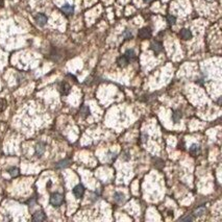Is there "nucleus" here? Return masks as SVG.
<instances>
[{
    "label": "nucleus",
    "mask_w": 222,
    "mask_h": 222,
    "mask_svg": "<svg viewBox=\"0 0 222 222\" xmlns=\"http://www.w3.org/2000/svg\"><path fill=\"white\" fill-rule=\"evenodd\" d=\"M85 191H86L85 187H83V185H80V183H79V185H77V186H75V187H74L73 194H74V196H75L76 198H81V197L83 196V194H85Z\"/></svg>",
    "instance_id": "4"
},
{
    "label": "nucleus",
    "mask_w": 222,
    "mask_h": 222,
    "mask_svg": "<svg viewBox=\"0 0 222 222\" xmlns=\"http://www.w3.org/2000/svg\"><path fill=\"white\" fill-rule=\"evenodd\" d=\"M47 20H48V19H47V16L44 15V14H42V13L37 14V15H36V17H35L36 23H37L38 25L41 26V27H43V26L46 25Z\"/></svg>",
    "instance_id": "2"
},
{
    "label": "nucleus",
    "mask_w": 222,
    "mask_h": 222,
    "mask_svg": "<svg viewBox=\"0 0 222 222\" xmlns=\"http://www.w3.org/2000/svg\"><path fill=\"white\" fill-rule=\"evenodd\" d=\"M128 63H130V61H128V58H126L125 55L120 56V58H118V60H117V64H118V66H119V67H121V68L126 67V66L128 65Z\"/></svg>",
    "instance_id": "11"
},
{
    "label": "nucleus",
    "mask_w": 222,
    "mask_h": 222,
    "mask_svg": "<svg viewBox=\"0 0 222 222\" xmlns=\"http://www.w3.org/2000/svg\"><path fill=\"white\" fill-rule=\"evenodd\" d=\"M194 220V217L191 216V215H186L183 217H180L178 219V221H193Z\"/></svg>",
    "instance_id": "21"
},
{
    "label": "nucleus",
    "mask_w": 222,
    "mask_h": 222,
    "mask_svg": "<svg viewBox=\"0 0 222 222\" xmlns=\"http://www.w3.org/2000/svg\"><path fill=\"white\" fill-rule=\"evenodd\" d=\"M33 220L37 221V222H41L46 220V215L43 211H37L35 214L33 215Z\"/></svg>",
    "instance_id": "6"
},
{
    "label": "nucleus",
    "mask_w": 222,
    "mask_h": 222,
    "mask_svg": "<svg viewBox=\"0 0 222 222\" xmlns=\"http://www.w3.org/2000/svg\"><path fill=\"white\" fill-rule=\"evenodd\" d=\"M150 48L155 54H160L163 51V46L160 42H152L150 45Z\"/></svg>",
    "instance_id": "9"
},
{
    "label": "nucleus",
    "mask_w": 222,
    "mask_h": 222,
    "mask_svg": "<svg viewBox=\"0 0 222 222\" xmlns=\"http://www.w3.org/2000/svg\"><path fill=\"white\" fill-rule=\"evenodd\" d=\"M199 150H200V147H199V145L193 144L191 147H190V152H191L192 155H197V152H199Z\"/></svg>",
    "instance_id": "18"
},
{
    "label": "nucleus",
    "mask_w": 222,
    "mask_h": 222,
    "mask_svg": "<svg viewBox=\"0 0 222 222\" xmlns=\"http://www.w3.org/2000/svg\"><path fill=\"white\" fill-rule=\"evenodd\" d=\"M62 12L67 16H72L74 14V6L73 5H70V4L66 3L62 6Z\"/></svg>",
    "instance_id": "8"
},
{
    "label": "nucleus",
    "mask_w": 222,
    "mask_h": 222,
    "mask_svg": "<svg viewBox=\"0 0 222 222\" xmlns=\"http://www.w3.org/2000/svg\"><path fill=\"white\" fill-rule=\"evenodd\" d=\"M8 172L10 173V175L12 176V177H17L20 174L19 169H18L17 167H11V168H8Z\"/></svg>",
    "instance_id": "15"
},
{
    "label": "nucleus",
    "mask_w": 222,
    "mask_h": 222,
    "mask_svg": "<svg viewBox=\"0 0 222 222\" xmlns=\"http://www.w3.org/2000/svg\"><path fill=\"white\" fill-rule=\"evenodd\" d=\"M124 55L128 58V61H133V60H135V58H136V53H135V51H133V49H128V50H126V52H125Z\"/></svg>",
    "instance_id": "16"
},
{
    "label": "nucleus",
    "mask_w": 222,
    "mask_h": 222,
    "mask_svg": "<svg viewBox=\"0 0 222 222\" xmlns=\"http://www.w3.org/2000/svg\"><path fill=\"white\" fill-rule=\"evenodd\" d=\"M2 4H3V2H2V0H0V6H2Z\"/></svg>",
    "instance_id": "26"
},
{
    "label": "nucleus",
    "mask_w": 222,
    "mask_h": 222,
    "mask_svg": "<svg viewBox=\"0 0 222 222\" xmlns=\"http://www.w3.org/2000/svg\"><path fill=\"white\" fill-rule=\"evenodd\" d=\"M205 213V208H199V209H197L195 212H194V215H195L196 217H199V216H202Z\"/></svg>",
    "instance_id": "20"
},
{
    "label": "nucleus",
    "mask_w": 222,
    "mask_h": 222,
    "mask_svg": "<svg viewBox=\"0 0 222 222\" xmlns=\"http://www.w3.org/2000/svg\"><path fill=\"white\" fill-rule=\"evenodd\" d=\"M35 203H36V199L35 198H31L30 200H29L28 205H29V207H33V205H35Z\"/></svg>",
    "instance_id": "24"
},
{
    "label": "nucleus",
    "mask_w": 222,
    "mask_h": 222,
    "mask_svg": "<svg viewBox=\"0 0 222 222\" xmlns=\"http://www.w3.org/2000/svg\"><path fill=\"white\" fill-rule=\"evenodd\" d=\"M167 21H168V23L170 24V25H174L175 22H176V18L172 15H169L168 17H167Z\"/></svg>",
    "instance_id": "22"
},
{
    "label": "nucleus",
    "mask_w": 222,
    "mask_h": 222,
    "mask_svg": "<svg viewBox=\"0 0 222 222\" xmlns=\"http://www.w3.org/2000/svg\"><path fill=\"white\" fill-rule=\"evenodd\" d=\"M182 117L183 115L180 111H173V113H172V120H173L174 123H178L180 121V119H182Z\"/></svg>",
    "instance_id": "14"
},
{
    "label": "nucleus",
    "mask_w": 222,
    "mask_h": 222,
    "mask_svg": "<svg viewBox=\"0 0 222 222\" xmlns=\"http://www.w3.org/2000/svg\"><path fill=\"white\" fill-rule=\"evenodd\" d=\"M64 202V196L61 193H52L50 196V203L55 208H58Z\"/></svg>",
    "instance_id": "1"
},
{
    "label": "nucleus",
    "mask_w": 222,
    "mask_h": 222,
    "mask_svg": "<svg viewBox=\"0 0 222 222\" xmlns=\"http://www.w3.org/2000/svg\"><path fill=\"white\" fill-rule=\"evenodd\" d=\"M114 200L116 201L117 203H122L125 201V195L121 192H116L114 194Z\"/></svg>",
    "instance_id": "13"
},
{
    "label": "nucleus",
    "mask_w": 222,
    "mask_h": 222,
    "mask_svg": "<svg viewBox=\"0 0 222 222\" xmlns=\"http://www.w3.org/2000/svg\"><path fill=\"white\" fill-rule=\"evenodd\" d=\"M131 37H133V33H131V31L128 30V29H126V30L123 33V38H124V39L127 40V39H130Z\"/></svg>",
    "instance_id": "23"
},
{
    "label": "nucleus",
    "mask_w": 222,
    "mask_h": 222,
    "mask_svg": "<svg viewBox=\"0 0 222 222\" xmlns=\"http://www.w3.org/2000/svg\"><path fill=\"white\" fill-rule=\"evenodd\" d=\"M143 1L145 2V3H149V2H151L152 0H143Z\"/></svg>",
    "instance_id": "25"
},
{
    "label": "nucleus",
    "mask_w": 222,
    "mask_h": 222,
    "mask_svg": "<svg viewBox=\"0 0 222 222\" xmlns=\"http://www.w3.org/2000/svg\"><path fill=\"white\" fill-rule=\"evenodd\" d=\"M70 89H71V87H70L69 83H66V81L61 83L60 87H58V90H60V92L62 95H68L70 93Z\"/></svg>",
    "instance_id": "5"
},
{
    "label": "nucleus",
    "mask_w": 222,
    "mask_h": 222,
    "mask_svg": "<svg viewBox=\"0 0 222 222\" xmlns=\"http://www.w3.org/2000/svg\"><path fill=\"white\" fill-rule=\"evenodd\" d=\"M180 37L182 38L183 40H190L192 39V37H193V35H192L191 30L190 29H187V28H183L182 30L180 31Z\"/></svg>",
    "instance_id": "7"
},
{
    "label": "nucleus",
    "mask_w": 222,
    "mask_h": 222,
    "mask_svg": "<svg viewBox=\"0 0 222 222\" xmlns=\"http://www.w3.org/2000/svg\"><path fill=\"white\" fill-rule=\"evenodd\" d=\"M70 160H68V158H65V160H62L60 161V162L56 163L55 165V168L56 169H64V168H67L68 166L70 165Z\"/></svg>",
    "instance_id": "12"
},
{
    "label": "nucleus",
    "mask_w": 222,
    "mask_h": 222,
    "mask_svg": "<svg viewBox=\"0 0 222 222\" xmlns=\"http://www.w3.org/2000/svg\"><path fill=\"white\" fill-rule=\"evenodd\" d=\"M6 106H8V102H6L5 99L0 98V112H3L6 108Z\"/></svg>",
    "instance_id": "19"
},
{
    "label": "nucleus",
    "mask_w": 222,
    "mask_h": 222,
    "mask_svg": "<svg viewBox=\"0 0 222 222\" xmlns=\"http://www.w3.org/2000/svg\"><path fill=\"white\" fill-rule=\"evenodd\" d=\"M138 36H139L140 39H149L151 37V29L149 27H143V28H141L139 30Z\"/></svg>",
    "instance_id": "3"
},
{
    "label": "nucleus",
    "mask_w": 222,
    "mask_h": 222,
    "mask_svg": "<svg viewBox=\"0 0 222 222\" xmlns=\"http://www.w3.org/2000/svg\"><path fill=\"white\" fill-rule=\"evenodd\" d=\"M80 115L83 118H86L87 116H89V115H90V110H89V108H88L87 105H83V108H80Z\"/></svg>",
    "instance_id": "17"
},
{
    "label": "nucleus",
    "mask_w": 222,
    "mask_h": 222,
    "mask_svg": "<svg viewBox=\"0 0 222 222\" xmlns=\"http://www.w3.org/2000/svg\"><path fill=\"white\" fill-rule=\"evenodd\" d=\"M36 155H38V157H42L43 155H44L45 150H46V147H45V144L42 143V142H40V143H38L36 145Z\"/></svg>",
    "instance_id": "10"
}]
</instances>
